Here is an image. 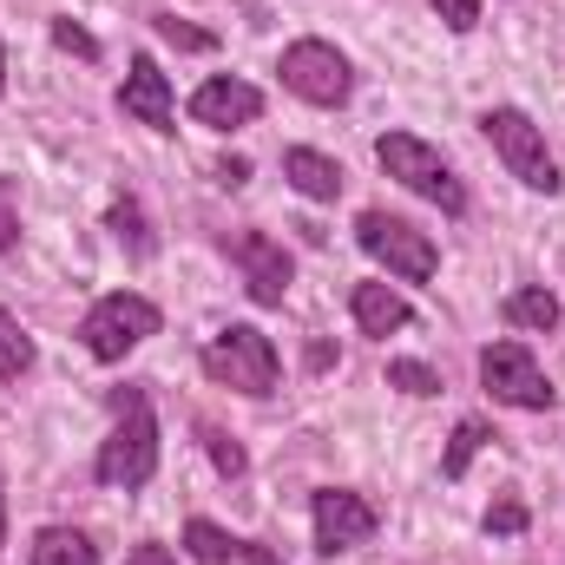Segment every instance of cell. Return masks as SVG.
Wrapping results in <instances>:
<instances>
[{
  "mask_svg": "<svg viewBox=\"0 0 565 565\" xmlns=\"http://www.w3.org/2000/svg\"><path fill=\"white\" fill-rule=\"evenodd\" d=\"M204 375L217 382V388H237V395H250V402H264V395H277V342L257 329V322H231V329H217L211 342H204Z\"/></svg>",
  "mask_w": 565,
  "mask_h": 565,
  "instance_id": "cell-2",
  "label": "cell"
},
{
  "mask_svg": "<svg viewBox=\"0 0 565 565\" xmlns=\"http://www.w3.org/2000/svg\"><path fill=\"white\" fill-rule=\"evenodd\" d=\"M184 546H191L198 565H231V559H244L250 540H237V533H224V526H211V520H191V526H184Z\"/></svg>",
  "mask_w": 565,
  "mask_h": 565,
  "instance_id": "cell-17",
  "label": "cell"
},
{
  "mask_svg": "<svg viewBox=\"0 0 565 565\" xmlns=\"http://www.w3.org/2000/svg\"><path fill=\"white\" fill-rule=\"evenodd\" d=\"M53 40H60V46H66V53H79V60H99V40H93V33H86V26H73V20H66V13H60V20H53Z\"/></svg>",
  "mask_w": 565,
  "mask_h": 565,
  "instance_id": "cell-25",
  "label": "cell"
},
{
  "mask_svg": "<svg viewBox=\"0 0 565 565\" xmlns=\"http://www.w3.org/2000/svg\"><path fill=\"white\" fill-rule=\"evenodd\" d=\"M198 434H204V447H211V460H217V473H224V480H244V467H250V460H244V447H237V440H231V434H224V427H198Z\"/></svg>",
  "mask_w": 565,
  "mask_h": 565,
  "instance_id": "cell-23",
  "label": "cell"
},
{
  "mask_svg": "<svg viewBox=\"0 0 565 565\" xmlns=\"http://www.w3.org/2000/svg\"><path fill=\"white\" fill-rule=\"evenodd\" d=\"M480 382H487V395L493 402H507V408H526V415H546L553 408V382H546V369L533 362V349L526 342H487L480 349Z\"/></svg>",
  "mask_w": 565,
  "mask_h": 565,
  "instance_id": "cell-7",
  "label": "cell"
},
{
  "mask_svg": "<svg viewBox=\"0 0 565 565\" xmlns=\"http://www.w3.org/2000/svg\"><path fill=\"white\" fill-rule=\"evenodd\" d=\"M126 565H178V559H171L164 546H139V553H132V559H126Z\"/></svg>",
  "mask_w": 565,
  "mask_h": 565,
  "instance_id": "cell-28",
  "label": "cell"
},
{
  "mask_svg": "<svg viewBox=\"0 0 565 565\" xmlns=\"http://www.w3.org/2000/svg\"><path fill=\"white\" fill-rule=\"evenodd\" d=\"M0 546H7V500H0Z\"/></svg>",
  "mask_w": 565,
  "mask_h": 565,
  "instance_id": "cell-31",
  "label": "cell"
},
{
  "mask_svg": "<svg viewBox=\"0 0 565 565\" xmlns=\"http://www.w3.org/2000/svg\"><path fill=\"white\" fill-rule=\"evenodd\" d=\"M0 93H7V46H0Z\"/></svg>",
  "mask_w": 565,
  "mask_h": 565,
  "instance_id": "cell-32",
  "label": "cell"
},
{
  "mask_svg": "<svg viewBox=\"0 0 565 565\" xmlns=\"http://www.w3.org/2000/svg\"><path fill=\"white\" fill-rule=\"evenodd\" d=\"M349 316H355V329H362V335H395V329H408V322H415L408 296H395L388 282H355V289H349Z\"/></svg>",
  "mask_w": 565,
  "mask_h": 565,
  "instance_id": "cell-14",
  "label": "cell"
},
{
  "mask_svg": "<svg viewBox=\"0 0 565 565\" xmlns=\"http://www.w3.org/2000/svg\"><path fill=\"white\" fill-rule=\"evenodd\" d=\"M480 526H487L493 540H520V533L533 526V513H526V500H520V493H507V500H493V507H487V520H480Z\"/></svg>",
  "mask_w": 565,
  "mask_h": 565,
  "instance_id": "cell-21",
  "label": "cell"
},
{
  "mask_svg": "<svg viewBox=\"0 0 565 565\" xmlns=\"http://www.w3.org/2000/svg\"><path fill=\"white\" fill-rule=\"evenodd\" d=\"M375 164H382L395 184H408L415 198L440 204L447 217L467 211V184H460V178L447 171V158H440L427 139H415V132H382V139H375Z\"/></svg>",
  "mask_w": 565,
  "mask_h": 565,
  "instance_id": "cell-3",
  "label": "cell"
},
{
  "mask_svg": "<svg viewBox=\"0 0 565 565\" xmlns=\"http://www.w3.org/2000/svg\"><path fill=\"white\" fill-rule=\"evenodd\" d=\"M244 565H282V553H270V546L250 540V546H244Z\"/></svg>",
  "mask_w": 565,
  "mask_h": 565,
  "instance_id": "cell-30",
  "label": "cell"
},
{
  "mask_svg": "<svg viewBox=\"0 0 565 565\" xmlns=\"http://www.w3.org/2000/svg\"><path fill=\"white\" fill-rule=\"evenodd\" d=\"M500 316H507L513 329H533V335H546V329H559V296H553L546 282H526V289H507Z\"/></svg>",
  "mask_w": 565,
  "mask_h": 565,
  "instance_id": "cell-15",
  "label": "cell"
},
{
  "mask_svg": "<svg viewBox=\"0 0 565 565\" xmlns=\"http://www.w3.org/2000/svg\"><path fill=\"white\" fill-rule=\"evenodd\" d=\"M113 434L99 440V460H93V473L106 480V487H145L151 473H158V415H151V395L145 388H113Z\"/></svg>",
  "mask_w": 565,
  "mask_h": 565,
  "instance_id": "cell-1",
  "label": "cell"
},
{
  "mask_svg": "<svg viewBox=\"0 0 565 565\" xmlns=\"http://www.w3.org/2000/svg\"><path fill=\"white\" fill-rule=\"evenodd\" d=\"M99 546L79 533V526H40L33 533V565H93Z\"/></svg>",
  "mask_w": 565,
  "mask_h": 565,
  "instance_id": "cell-16",
  "label": "cell"
},
{
  "mask_svg": "<svg viewBox=\"0 0 565 565\" xmlns=\"http://www.w3.org/2000/svg\"><path fill=\"white\" fill-rule=\"evenodd\" d=\"M158 302L139 296V289H113V296H99L93 309H86V322H79V342H86V355L93 362H126L139 342L158 335Z\"/></svg>",
  "mask_w": 565,
  "mask_h": 565,
  "instance_id": "cell-4",
  "label": "cell"
},
{
  "mask_svg": "<svg viewBox=\"0 0 565 565\" xmlns=\"http://www.w3.org/2000/svg\"><path fill=\"white\" fill-rule=\"evenodd\" d=\"M309 513H316V553H322V559H335V553H349V546H369L375 526H382V513H375L362 493H349V487H322V493L309 500Z\"/></svg>",
  "mask_w": 565,
  "mask_h": 565,
  "instance_id": "cell-9",
  "label": "cell"
},
{
  "mask_svg": "<svg viewBox=\"0 0 565 565\" xmlns=\"http://www.w3.org/2000/svg\"><path fill=\"white\" fill-rule=\"evenodd\" d=\"M191 119H198V126H211V132L257 126V119H264V93H257L250 79H231V73H217V79H204V86L191 93Z\"/></svg>",
  "mask_w": 565,
  "mask_h": 565,
  "instance_id": "cell-11",
  "label": "cell"
},
{
  "mask_svg": "<svg viewBox=\"0 0 565 565\" xmlns=\"http://www.w3.org/2000/svg\"><path fill=\"white\" fill-rule=\"evenodd\" d=\"M20 244V217H13V184L0 178V250H13Z\"/></svg>",
  "mask_w": 565,
  "mask_h": 565,
  "instance_id": "cell-27",
  "label": "cell"
},
{
  "mask_svg": "<svg viewBox=\"0 0 565 565\" xmlns=\"http://www.w3.org/2000/svg\"><path fill=\"white\" fill-rule=\"evenodd\" d=\"M26 369H33V335L20 329L13 309H0V382H13V375H26Z\"/></svg>",
  "mask_w": 565,
  "mask_h": 565,
  "instance_id": "cell-18",
  "label": "cell"
},
{
  "mask_svg": "<svg viewBox=\"0 0 565 565\" xmlns=\"http://www.w3.org/2000/svg\"><path fill=\"white\" fill-rule=\"evenodd\" d=\"M158 33H164L171 46H184V53H211V33H204V26H184L178 13H158Z\"/></svg>",
  "mask_w": 565,
  "mask_h": 565,
  "instance_id": "cell-24",
  "label": "cell"
},
{
  "mask_svg": "<svg viewBox=\"0 0 565 565\" xmlns=\"http://www.w3.org/2000/svg\"><path fill=\"white\" fill-rule=\"evenodd\" d=\"M480 447H487V422H473V415H467V422L454 427L447 454H440V480H460V473L473 467V454H480Z\"/></svg>",
  "mask_w": 565,
  "mask_h": 565,
  "instance_id": "cell-19",
  "label": "cell"
},
{
  "mask_svg": "<svg viewBox=\"0 0 565 565\" xmlns=\"http://www.w3.org/2000/svg\"><path fill=\"white\" fill-rule=\"evenodd\" d=\"M355 244L402 282H427L440 270L434 237H427L422 224H408V217H388V211H362V217H355Z\"/></svg>",
  "mask_w": 565,
  "mask_h": 565,
  "instance_id": "cell-6",
  "label": "cell"
},
{
  "mask_svg": "<svg viewBox=\"0 0 565 565\" xmlns=\"http://www.w3.org/2000/svg\"><path fill=\"white\" fill-rule=\"evenodd\" d=\"M106 224H113V237H119L132 257H151V231H145V211L132 204V198H119V204L106 211Z\"/></svg>",
  "mask_w": 565,
  "mask_h": 565,
  "instance_id": "cell-20",
  "label": "cell"
},
{
  "mask_svg": "<svg viewBox=\"0 0 565 565\" xmlns=\"http://www.w3.org/2000/svg\"><path fill=\"white\" fill-rule=\"evenodd\" d=\"M480 132H487V145L500 151V164L526 184V191H559L565 178H559V164H553V151H546V132L520 113V106H487L480 113Z\"/></svg>",
  "mask_w": 565,
  "mask_h": 565,
  "instance_id": "cell-5",
  "label": "cell"
},
{
  "mask_svg": "<svg viewBox=\"0 0 565 565\" xmlns=\"http://www.w3.org/2000/svg\"><path fill=\"white\" fill-rule=\"evenodd\" d=\"M217 178H224V184H244V178H250V164H244V158H224V164H217Z\"/></svg>",
  "mask_w": 565,
  "mask_h": 565,
  "instance_id": "cell-29",
  "label": "cell"
},
{
  "mask_svg": "<svg viewBox=\"0 0 565 565\" xmlns=\"http://www.w3.org/2000/svg\"><path fill=\"white\" fill-rule=\"evenodd\" d=\"M119 113H126V119H139V126H151V132H178L171 79L158 73V60H151V53H132V73H126V86H119Z\"/></svg>",
  "mask_w": 565,
  "mask_h": 565,
  "instance_id": "cell-12",
  "label": "cell"
},
{
  "mask_svg": "<svg viewBox=\"0 0 565 565\" xmlns=\"http://www.w3.org/2000/svg\"><path fill=\"white\" fill-rule=\"evenodd\" d=\"M224 250H231V264L244 270V289H250V302H264V309H277L282 296H289V250H282L277 237H264V231H237V237H224Z\"/></svg>",
  "mask_w": 565,
  "mask_h": 565,
  "instance_id": "cell-10",
  "label": "cell"
},
{
  "mask_svg": "<svg viewBox=\"0 0 565 565\" xmlns=\"http://www.w3.org/2000/svg\"><path fill=\"white\" fill-rule=\"evenodd\" d=\"M277 73H282V86L296 99H309V106H349V93H355V66L329 40H289Z\"/></svg>",
  "mask_w": 565,
  "mask_h": 565,
  "instance_id": "cell-8",
  "label": "cell"
},
{
  "mask_svg": "<svg viewBox=\"0 0 565 565\" xmlns=\"http://www.w3.org/2000/svg\"><path fill=\"white\" fill-rule=\"evenodd\" d=\"M434 13H440L454 33H473V26H480V0H434Z\"/></svg>",
  "mask_w": 565,
  "mask_h": 565,
  "instance_id": "cell-26",
  "label": "cell"
},
{
  "mask_svg": "<svg viewBox=\"0 0 565 565\" xmlns=\"http://www.w3.org/2000/svg\"><path fill=\"white\" fill-rule=\"evenodd\" d=\"M282 178H289L309 204H329V198H342V184H349V171H342L329 151H316V145H289V151H282Z\"/></svg>",
  "mask_w": 565,
  "mask_h": 565,
  "instance_id": "cell-13",
  "label": "cell"
},
{
  "mask_svg": "<svg viewBox=\"0 0 565 565\" xmlns=\"http://www.w3.org/2000/svg\"><path fill=\"white\" fill-rule=\"evenodd\" d=\"M388 388H402V395H440V375L427 362H415V355H395L388 362Z\"/></svg>",
  "mask_w": 565,
  "mask_h": 565,
  "instance_id": "cell-22",
  "label": "cell"
}]
</instances>
